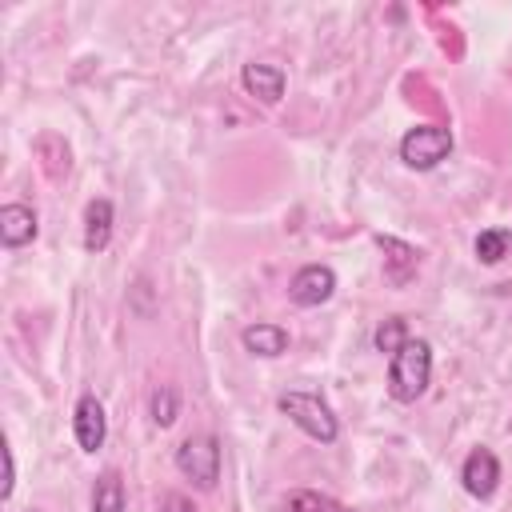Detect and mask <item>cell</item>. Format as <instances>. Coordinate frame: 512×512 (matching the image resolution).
<instances>
[{"mask_svg": "<svg viewBox=\"0 0 512 512\" xmlns=\"http://www.w3.org/2000/svg\"><path fill=\"white\" fill-rule=\"evenodd\" d=\"M428 376H432V348H428V340H408L392 356V364H388V392H392V400L412 404L416 396H424Z\"/></svg>", "mask_w": 512, "mask_h": 512, "instance_id": "1", "label": "cell"}, {"mask_svg": "<svg viewBox=\"0 0 512 512\" xmlns=\"http://www.w3.org/2000/svg\"><path fill=\"white\" fill-rule=\"evenodd\" d=\"M280 412H284L304 436H312V440H320V444H332L336 432H340L332 408H328L316 392H284V396H280Z\"/></svg>", "mask_w": 512, "mask_h": 512, "instance_id": "2", "label": "cell"}, {"mask_svg": "<svg viewBox=\"0 0 512 512\" xmlns=\"http://www.w3.org/2000/svg\"><path fill=\"white\" fill-rule=\"evenodd\" d=\"M448 152H452V132L440 124H420V128L404 132V140H400V160L416 172L436 168Z\"/></svg>", "mask_w": 512, "mask_h": 512, "instance_id": "3", "label": "cell"}, {"mask_svg": "<svg viewBox=\"0 0 512 512\" xmlns=\"http://www.w3.org/2000/svg\"><path fill=\"white\" fill-rule=\"evenodd\" d=\"M176 468L196 484V488H212L220 480V444L212 436H188L176 448Z\"/></svg>", "mask_w": 512, "mask_h": 512, "instance_id": "4", "label": "cell"}, {"mask_svg": "<svg viewBox=\"0 0 512 512\" xmlns=\"http://www.w3.org/2000/svg\"><path fill=\"white\" fill-rule=\"evenodd\" d=\"M332 292H336V272H332L328 264H304V268L292 276V284H288V296H292V304H300V308H316V304H324Z\"/></svg>", "mask_w": 512, "mask_h": 512, "instance_id": "5", "label": "cell"}, {"mask_svg": "<svg viewBox=\"0 0 512 512\" xmlns=\"http://www.w3.org/2000/svg\"><path fill=\"white\" fill-rule=\"evenodd\" d=\"M72 428H76V444L84 452H96L104 444V432H108V420H104V408L96 396H80L76 400V412H72Z\"/></svg>", "mask_w": 512, "mask_h": 512, "instance_id": "6", "label": "cell"}, {"mask_svg": "<svg viewBox=\"0 0 512 512\" xmlns=\"http://www.w3.org/2000/svg\"><path fill=\"white\" fill-rule=\"evenodd\" d=\"M460 480H464V488H468L472 496L488 500V496L496 492V484H500V460H496L488 448H476V452H468Z\"/></svg>", "mask_w": 512, "mask_h": 512, "instance_id": "7", "label": "cell"}, {"mask_svg": "<svg viewBox=\"0 0 512 512\" xmlns=\"http://www.w3.org/2000/svg\"><path fill=\"white\" fill-rule=\"evenodd\" d=\"M0 240H4V248H20V244L36 240V212L24 204H4L0 208Z\"/></svg>", "mask_w": 512, "mask_h": 512, "instance_id": "8", "label": "cell"}, {"mask_svg": "<svg viewBox=\"0 0 512 512\" xmlns=\"http://www.w3.org/2000/svg\"><path fill=\"white\" fill-rule=\"evenodd\" d=\"M240 80H244V88H248L256 100H264V104H276V100L284 96V72L272 68V64H244Z\"/></svg>", "mask_w": 512, "mask_h": 512, "instance_id": "9", "label": "cell"}, {"mask_svg": "<svg viewBox=\"0 0 512 512\" xmlns=\"http://www.w3.org/2000/svg\"><path fill=\"white\" fill-rule=\"evenodd\" d=\"M112 240V204L108 200H88L84 208V248L104 252Z\"/></svg>", "mask_w": 512, "mask_h": 512, "instance_id": "10", "label": "cell"}, {"mask_svg": "<svg viewBox=\"0 0 512 512\" xmlns=\"http://www.w3.org/2000/svg\"><path fill=\"white\" fill-rule=\"evenodd\" d=\"M240 340L252 356H280L288 348V332L280 324H252V328H244Z\"/></svg>", "mask_w": 512, "mask_h": 512, "instance_id": "11", "label": "cell"}, {"mask_svg": "<svg viewBox=\"0 0 512 512\" xmlns=\"http://www.w3.org/2000/svg\"><path fill=\"white\" fill-rule=\"evenodd\" d=\"M92 512H128V500H124V480L116 472H104L92 488Z\"/></svg>", "mask_w": 512, "mask_h": 512, "instance_id": "12", "label": "cell"}, {"mask_svg": "<svg viewBox=\"0 0 512 512\" xmlns=\"http://www.w3.org/2000/svg\"><path fill=\"white\" fill-rule=\"evenodd\" d=\"M288 512H352V508H348V504H340V500H332V496H324V492L300 488V492H292Z\"/></svg>", "mask_w": 512, "mask_h": 512, "instance_id": "13", "label": "cell"}, {"mask_svg": "<svg viewBox=\"0 0 512 512\" xmlns=\"http://www.w3.org/2000/svg\"><path fill=\"white\" fill-rule=\"evenodd\" d=\"M372 340H376V348H380V352L396 356V352H400V348H404L412 336H408V324H404V316H388V320L376 328V336H372Z\"/></svg>", "mask_w": 512, "mask_h": 512, "instance_id": "14", "label": "cell"}, {"mask_svg": "<svg viewBox=\"0 0 512 512\" xmlns=\"http://www.w3.org/2000/svg\"><path fill=\"white\" fill-rule=\"evenodd\" d=\"M504 252H508V232H504V228H488V232L476 236V256H480V264L504 260Z\"/></svg>", "mask_w": 512, "mask_h": 512, "instance_id": "15", "label": "cell"}, {"mask_svg": "<svg viewBox=\"0 0 512 512\" xmlns=\"http://www.w3.org/2000/svg\"><path fill=\"white\" fill-rule=\"evenodd\" d=\"M176 412H180L176 388H172V384H160V388L152 392V420H156L160 428H168V424L176 420Z\"/></svg>", "mask_w": 512, "mask_h": 512, "instance_id": "16", "label": "cell"}, {"mask_svg": "<svg viewBox=\"0 0 512 512\" xmlns=\"http://www.w3.org/2000/svg\"><path fill=\"white\" fill-rule=\"evenodd\" d=\"M160 512H200L184 492H168L164 500H160Z\"/></svg>", "mask_w": 512, "mask_h": 512, "instance_id": "17", "label": "cell"}, {"mask_svg": "<svg viewBox=\"0 0 512 512\" xmlns=\"http://www.w3.org/2000/svg\"><path fill=\"white\" fill-rule=\"evenodd\" d=\"M12 480H16V464H12V448L4 444V488H0V496H4V500L12 496Z\"/></svg>", "mask_w": 512, "mask_h": 512, "instance_id": "18", "label": "cell"}]
</instances>
